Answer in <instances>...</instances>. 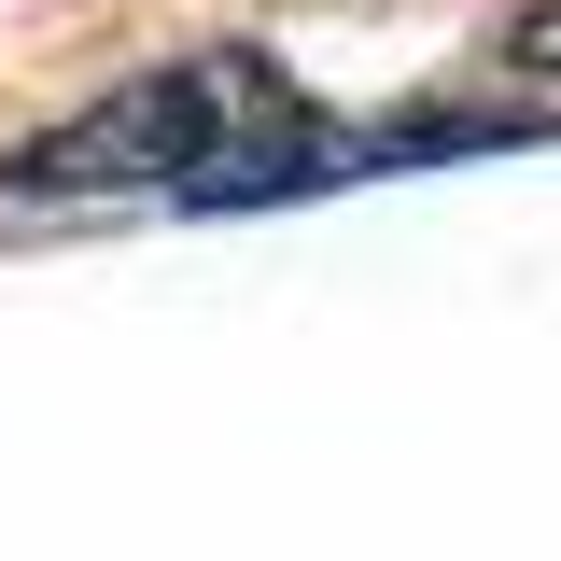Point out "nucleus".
Segmentation results:
<instances>
[{
  "label": "nucleus",
  "mask_w": 561,
  "mask_h": 561,
  "mask_svg": "<svg viewBox=\"0 0 561 561\" xmlns=\"http://www.w3.org/2000/svg\"><path fill=\"white\" fill-rule=\"evenodd\" d=\"M323 154H337V127L295 99V70L253 57V43H197V57L140 70V84H113L99 113H70V127L14 140V197H127V183H154V197H295V183H323Z\"/></svg>",
  "instance_id": "1"
},
{
  "label": "nucleus",
  "mask_w": 561,
  "mask_h": 561,
  "mask_svg": "<svg viewBox=\"0 0 561 561\" xmlns=\"http://www.w3.org/2000/svg\"><path fill=\"white\" fill-rule=\"evenodd\" d=\"M505 70H534V84H561V0H534V14H505Z\"/></svg>",
  "instance_id": "2"
}]
</instances>
